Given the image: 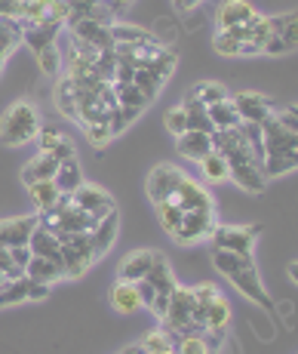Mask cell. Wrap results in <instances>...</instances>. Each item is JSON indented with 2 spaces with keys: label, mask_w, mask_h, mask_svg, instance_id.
Segmentation results:
<instances>
[{
  "label": "cell",
  "mask_w": 298,
  "mask_h": 354,
  "mask_svg": "<svg viewBox=\"0 0 298 354\" xmlns=\"http://www.w3.org/2000/svg\"><path fill=\"white\" fill-rule=\"evenodd\" d=\"M151 259H154V250H135V253H130L120 262L117 268V281H141V277L148 274V268H151Z\"/></svg>",
  "instance_id": "obj_19"
},
{
  "label": "cell",
  "mask_w": 298,
  "mask_h": 354,
  "mask_svg": "<svg viewBox=\"0 0 298 354\" xmlns=\"http://www.w3.org/2000/svg\"><path fill=\"white\" fill-rule=\"evenodd\" d=\"M117 225H120V219H117V209L114 213H108V216H101L99 219V225L90 231V237H92V253H96V259H101L108 253V250L117 243Z\"/></svg>",
  "instance_id": "obj_12"
},
{
  "label": "cell",
  "mask_w": 298,
  "mask_h": 354,
  "mask_svg": "<svg viewBox=\"0 0 298 354\" xmlns=\"http://www.w3.org/2000/svg\"><path fill=\"white\" fill-rule=\"evenodd\" d=\"M188 99H197L200 105H219V102L231 99V93H228L225 84H219V80H200V84L191 86V93H188Z\"/></svg>",
  "instance_id": "obj_23"
},
{
  "label": "cell",
  "mask_w": 298,
  "mask_h": 354,
  "mask_svg": "<svg viewBox=\"0 0 298 354\" xmlns=\"http://www.w3.org/2000/svg\"><path fill=\"white\" fill-rule=\"evenodd\" d=\"M59 139H62V133H59V129H52V127L40 129V133H37V145H40V154H46V151H50V148L56 145Z\"/></svg>",
  "instance_id": "obj_46"
},
{
  "label": "cell",
  "mask_w": 298,
  "mask_h": 354,
  "mask_svg": "<svg viewBox=\"0 0 298 354\" xmlns=\"http://www.w3.org/2000/svg\"><path fill=\"white\" fill-rule=\"evenodd\" d=\"M160 354H175V348H166V351H160Z\"/></svg>",
  "instance_id": "obj_56"
},
{
  "label": "cell",
  "mask_w": 298,
  "mask_h": 354,
  "mask_svg": "<svg viewBox=\"0 0 298 354\" xmlns=\"http://www.w3.org/2000/svg\"><path fill=\"white\" fill-rule=\"evenodd\" d=\"M56 108H59V114L68 120H77V96H74V84H71V77H59V84H56Z\"/></svg>",
  "instance_id": "obj_25"
},
{
  "label": "cell",
  "mask_w": 298,
  "mask_h": 354,
  "mask_svg": "<svg viewBox=\"0 0 298 354\" xmlns=\"http://www.w3.org/2000/svg\"><path fill=\"white\" fill-rule=\"evenodd\" d=\"M132 84L141 90V96H145L148 102H154L160 96V90H163V80L157 77V74L151 71V68H135L132 74Z\"/></svg>",
  "instance_id": "obj_31"
},
{
  "label": "cell",
  "mask_w": 298,
  "mask_h": 354,
  "mask_svg": "<svg viewBox=\"0 0 298 354\" xmlns=\"http://www.w3.org/2000/svg\"><path fill=\"white\" fill-rule=\"evenodd\" d=\"M6 250H10L12 265H19V268L25 271V265H28V259H31V250L28 247H6Z\"/></svg>",
  "instance_id": "obj_50"
},
{
  "label": "cell",
  "mask_w": 298,
  "mask_h": 354,
  "mask_svg": "<svg viewBox=\"0 0 298 354\" xmlns=\"http://www.w3.org/2000/svg\"><path fill=\"white\" fill-rule=\"evenodd\" d=\"M28 194H31V203L37 207V213H40V209H50L62 192L56 188V182L52 179H40V182H31L28 185Z\"/></svg>",
  "instance_id": "obj_28"
},
{
  "label": "cell",
  "mask_w": 298,
  "mask_h": 354,
  "mask_svg": "<svg viewBox=\"0 0 298 354\" xmlns=\"http://www.w3.org/2000/svg\"><path fill=\"white\" fill-rule=\"evenodd\" d=\"M37 228V216H19L3 222V247H28L31 231Z\"/></svg>",
  "instance_id": "obj_20"
},
{
  "label": "cell",
  "mask_w": 298,
  "mask_h": 354,
  "mask_svg": "<svg viewBox=\"0 0 298 354\" xmlns=\"http://www.w3.org/2000/svg\"><path fill=\"white\" fill-rule=\"evenodd\" d=\"M101 3H105V6H108V10H111V12H114V16H120V12H123V10H126V6H130V3H132V0H101Z\"/></svg>",
  "instance_id": "obj_52"
},
{
  "label": "cell",
  "mask_w": 298,
  "mask_h": 354,
  "mask_svg": "<svg viewBox=\"0 0 298 354\" xmlns=\"http://www.w3.org/2000/svg\"><path fill=\"white\" fill-rule=\"evenodd\" d=\"M139 345H141V351H145V354H160V351L172 348V342H169V336L163 330H151Z\"/></svg>",
  "instance_id": "obj_39"
},
{
  "label": "cell",
  "mask_w": 298,
  "mask_h": 354,
  "mask_svg": "<svg viewBox=\"0 0 298 354\" xmlns=\"http://www.w3.org/2000/svg\"><path fill=\"white\" fill-rule=\"evenodd\" d=\"M34 56H37V65L46 77H59V71H62V56H59L56 44L46 46V50H40V53H34Z\"/></svg>",
  "instance_id": "obj_36"
},
{
  "label": "cell",
  "mask_w": 298,
  "mask_h": 354,
  "mask_svg": "<svg viewBox=\"0 0 298 354\" xmlns=\"http://www.w3.org/2000/svg\"><path fill=\"white\" fill-rule=\"evenodd\" d=\"M68 28H71V37L74 40H83V44H90V46H96V50H114V40H111V34H108L105 25H99V22H92V19H68Z\"/></svg>",
  "instance_id": "obj_8"
},
{
  "label": "cell",
  "mask_w": 298,
  "mask_h": 354,
  "mask_svg": "<svg viewBox=\"0 0 298 354\" xmlns=\"http://www.w3.org/2000/svg\"><path fill=\"white\" fill-rule=\"evenodd\" d=\"M59 22H43V25H22V44H28L34 53L46 50L59 40Z\"/></svg>",
  "instance_id": "obj_18"
},
{
  "label": "cell",
  "mask_w": 298,
  "mask_h": 354,
  "mask_svg": "<svg viewBox=\"0 0 298 354\" xmlns=\"http://www.w3.org/2000/svg\"><path fill=\"white\" fill-rule=\"evenodd\" d=\"M277 120H280L286 129H292V133H298V111H295V105H289L286 111H280V114H274Z\"/></svg>",
  "instance_id": "obj_48"
},
{
  "label": "cell",
  "mask_w": 298,
  "mask_h": 354,
  "mask_svg": "<svg viewBox=\"0 0 298 354\" xmlns=\"http://www.w3.org/2000/svg\"><path fill=\"white\" fill-rule=\"evenodd\" d=\"M228 179L237 182L246 194H261L268 185L265 173H261V163L255 160H243V163H228Z\"/></svg>",
  "instance_id": "obj_9"
},
{
  "label": "cell",
  "mask_w": 298,
  "mask_h": 354,
  "mask_svg": "<svg viewBox=\"0 0 298 354\" xmlns=\"http://www.w3.org/2000/svg\"><path fill=\"white\" fill-rule=\"evenodd\" d=\"M231 105H234L237 118H240V124H265L270 114H274L270 102L261 93H252V90L231 96Z\"/></svg>",
  "instance_id": "obj_6"
},
{
  "label": "cell",
  "mask_w": 298,
  "mask_h": 354,
  "mask_svg": "<svg viewBox=\"0 0 298 354\" xmlns=\"http://www.w3.org/2000/svg\"><path fill=\"white\" fill-rule=\"evenodd\" d=\"M145 281L151 283L157 292H172L175 287H179V281H175V274H172V265L166 262V256L163 253H157L154 250V259H151V268H148V274H145Z\"/></svg>",
  "instance_id": "obj_13"
},
{
  "label": "cell",
  "mask_w": 298,
  "mask_h": 354,
  "mask_svg": "<svg viewBox=\"0 0 298 354\" xmlns=\"http://www.w3.org/2000/svg\"><path fill=\"white\" fill-rule=\"evenodd\" d=\"M52 182H56V188L62 194H74L80 185H83V169H80V160L71 158L65 163H59L56 176H52Z\"/></svg>",
  "instance_id": "obj_21"
},
{
  "label": "cell",
  "mask_w": 298,
  "mask_h": 354,
  "mask_svg": "<svg viewBox=\"0 0 298 354\" xmlns=\"http://www.w3.org/2000/svg\"><path fill=\"white\" fill-rule=\"evenodd\" d=\"M172 3H175V10L179 12H191L194 6H200V0H172Z\"/></svg>",
  "instance_id": "obj_53"
},
{
  "label": "cell",
  "mask_w": 298,
  "mask_h": 354,
  "mask_svg": "<svg viewBox=\"0 0 298 354\" xmlns=\"http://www.w3.org/2000/svg\"><path fill=\"white\" fill-rule=\"evenodd\" d=\"M212 265H215V271H219V274L231 277V274H237L240 268H249V265H255V259H252V256L225 253V250H215V253H212Z\"/></svg>",
  "instance_id": "obj_27"
},
{
  "label": "cell",
  "mask_w": 298,
  "mask_h": 354,
  "mask_svg": "<svg viewBox=\"0 0 298 354\" xmlns=\"http://www.w3.org/2000/svg\"><path fill=\"white\" fill-rule=\"evenodd\" d=\"M169 201H172L181 213H206V209H212V194H209L197 179H191V176H181L179 188H175V194L169 197Z\"/></svg>",
  "instance_id": "obj_4"
},
{
  "label": "cell",
  "mask_w": 298,
  "mask_h": 354,
  "mask_svg": "<svg viewBox=\"0 0 298 354\" xmlns=\"http://www.w3.org/2000/svg\"><path fill=\"white\" fill-rule=\"evenodd\" d=\"M181 169L172 167V163H160V167L151 169V176H148L145 182V192L151 197V203H160V201H169V197L175 194V188H179L181 182Z\"/></svg>",
  "instance_id": "obj_5"
},
{
  "label": "cell",
  "mask_w": 298,
  "mask_h": 354,
  "mask_svg": "<svg viewBox=\"0 0 298 354\" xmlns=\"http://www.w3.org/2000/svg\"><path fill=\"white\" fill-rule=\"evenodd\" d=\"M255 16H259V12H255V6L249 3V0H228V3H221L219 12H215V25H219V31H225V28H237V25L252 22Z\"/></svg>",
  "instance_id": "obj_11"
},
{
  "label": "cell",
  "mask_w": 298,
  "mask_h": 354,
  "mask_svg": "<svg viewBox=\"0 0 298 354\" xmlns=\"http://www.w3.org/2000/svg\"><path fill=\"white\" fill-rule=\"evenodd\" d=\"M280 315H283V321L292 324V305H280Z\"/></svg>",
  "instance_id": "obj_54"
},
{
  "label": "cell",
  "mask_w": 298,
  "mask_h": 354,
  "mask_svg": "<svg viewBox=\"0 0 298 354\" xmlns=\"http://www.w3.org/2000/svg\"><path fill=\"white\" fill-rule=\"evenodd\" d=\"M71 201H74V207L77 209H83V213H90V216H96V219H101V216H108V213H114V197L105 192V188H99V185H80L77 192L71 194Z\"/></svg>",
  "instance_id": "obj_7"
},
{
  "label": "cell",
  "mask_w": 298,
  "mask_h": 354,
  "mask_svg": "<svg viewBox=\"0 0 298 354\" xmlns=\"http://www.w3.org/2000/svg\"><path fill=\"white\" fill-rule=\"evenodd\" d=\"M56 169H59V163L50 158V154H37L31 163H25V169H22V182H25V188L31 185V182H40V179H52L56 176Z\"/></svg>",
  "instance_id": "obj_24"
},
{
  "label": "cell",
  "mask_w": 298,
  "mask_h": 354,
  "mask_svg": "<svg viewBox=\"0 0 298 354\" xmlns=\"http://www.w3.org/2000/svg\"><path fill=\"white\" fill-rule=\"evenodd\" d=\"M135 290H139V299H141V308H148V305L154 302V296H157V290L151 287V283L141 277V281H135Z\"/></svg>",
  "instance_id": "obj_47"
},
{
  "label": "cell",
  "mask_w": 298,
  "mask_h": 354,
  "mask_svg": "<svg viewBox=\"0 0 298 354\" xmlns=\"http://www.w3.org/2000/svg\"><path fill=\"white\" fill-rule=\"evenodd\" d=\"M268 37H270V25L265 16H255L252 22H246V44H255L261 50Z\"/></svg>",
  "instance_id": "obj_37"
},
{
  "label": "cell",
  "mask_w": 298,
  "mask_h": 354,
  "mask_svg": "<svg viewBox=\"0 0 298 354\" xmlns=\"http://www.w3.org/2000/svg\"><path fill=\"white\" fill-rule=\"evenodd\" d=\"M114 86V96H117L120 108H132V111H145L151 102L141 96V90L135 84H111Z\"/></svg>",
  "instance_id": "obj_30"
},
{
  "label": "cell",
  "mask_w": 298,
  "mask_h": 354,
  "mask_svg": "<svg viewBox=\"0 0 298 354\" xmlns=\"http://www.w3.org/2000/svg\"><path fill=\"white\" fill-rule=\"evenodd\" d=\"M163 124H166V129L175 136V139H179L181 133H188V114H185V108H181V105L169 108L166 118H163Z\"/></svg>",
  "instance_id": "obj_40"
},
{
  "label": "cell",
  "mask_w": 298,
  "mask_h": 354,
  "mask_svg": "<svg viewBox=\"0 0 298 354\" xmlns=\"http://www.w3.org/2000/svg\"><path fill=\"white\" fill-rule=\"evenodd\" d=\"M175 354H212L209 345L203 342V333H191V336H175L172 339Z\"/></svg>",
  "instance_id": "obj_35"
},
{
  "label": "cell",
  "mask_w": 298,
  "mask_h": 354,
  "mask_svg": "<svg viewBox=\"0 0 298 354\" xmlns=\"http://www.w3.org/2000/svg\"><path fill=\"white\" fill-rule=\"evenodd\" d=\"M200 173L206 182H212V185H221V182H228V160L221 158L219 151H209L206 158L200 160Z\"/></svg>",
  "instance_id": "obj_29"
},
{
  "label": "cell",
  "mask_w": 298,
  "mask_h": 354,
  "mask_svg": "<svg viewBox=\"0 0 298 354\" xmlns=\"http://www.w3.org/2000/svg\"><path fill=\"white\" fill-rule=\"evenodd\" d=\"M83 136H86V142H90L92 148H108V142L114 139L111 133H108V127L105 124H90V127H83Z\"/></svg>",
  "instance_id": "obj_41"
},
{
  "label": "cell",
  "mask_w": 298,
  "mask_h": 354,
  "mask_svg": "<svg viewBox=\"0 0 298 354\" xmlns=\"http://www.w3.org/2000/svg\"><path fill=\"white\" fill-rule=\"evenodd\" d=\"M231 317H234V311H231V302H228L225 296H215L212 302L206 305V330H212V333H225L228 330V324H231Z\"/></svg>",
  "instance_id": "obj_22"
},
{
  "label": "cell",
  "mask_w": 298,
  "mask_h": 354,
  "mask_svg": "<svg viewBox=\"0 0 298 354\" xmlns=\"http://www.w3.org/2000/svg\"><path fill=\"white\" fill-rule=\"evenodd\" d=\"M154 209H157V219H160V225H163L169 234H175L179 231V225H181V209L175 207L172 201H160V203H154Z\"/></svg>",
  "instance_id": "obj_34"
},
{
  "label": "cell",
  "mask_w": 298,
  "mask_h": 354,
  "mask_svg": "<svg viewBox=\"0 0 298 354\" xmlns=\"http://www.w3.org/2000/svg\"><path fill=\"white\" fill-rule=\"evenodd\" d=\"M28 250H31V256H43L62 265V243H59V237L50 228H40V225L34 228L28 237Z\"/></svg>",
  "instance_id": "obj_14"
},
{
  "label": "cell",
  "mask_w": 298,
  "mask_h": 354,
  "mask_svg": "<svg viewBox=\"0 0 298 354\" xmlns=\"http://www.w3.org/2000/svg\"><path fill=\"white\" fill-rule=\"evenodd\" d=\"M212 231H215V213L206 209V213H185L179 231L169 237H172L175 243H181V247H191V243H200V241H206V237H212Z\"/></svg>",
  "instance_id": "obj_3"
},
{
  "label": "cell",
  "mask_w": 298,
  "mask_h": 354,
  "mask_svg": "<svg viewBox=\"0 0 298 354\" xmlns=\"http://www.w3.org/2000/svg\"><path fill=\"white\" fill-rule=\"evenodd\" d=\"M50 296V283H37V281H28V299L25 302H40V299Z\"/></svg>",
  "instance_id": "obj_49"
},
{
  "label": "cell",
  "mask_w": 298,
  "mask_h": 354,
  "mask_svg": "<svg viewBox=\"0 0 298 354\" xmlns=\"http://www.w3.org/2000/svg\"><path fill=\"white\" fill-rule=\"evenodd\" d=\"M37 133H40V118L31 102L19 99L0 114V145L6 148L28 145V142L37 139Z\"/></svg>",
  "instance_id": "obj_1"
},
{
  "label": "cell",
  "mask_w": 298,
  "mask_h": 354,
  "mask_svg": "<svg viewBox=\"0 0 298 354\" xmlns=\"http://www.w3.org/2000/svg\"><path fill=\"white\" fill-rule=\"evenodd\" d=\"M25 277L28 281H37V283H56V281H65V271L59 262L52 259H43V256H31L28 265H25Z\"/></svg>",
  "instance_id": "obj_15"
},
{
  "label": "cell",
  "mask_w": 298,
  "mask_h": 354,
  "mask_svg": "<svg viewBox=\"0 0 298 354\" xmlns=\"http://www.w3.org/2000/svg\"><path fill=\"white\" fill-rule=\"evenodd\" d=\"M108 299H111V308L117 311V315H135V311L141 308V299H139V290H135V283L130 281H117L108 292Z\"/></svg>",
  "instance_id": "obj_16"
},
{
  "label": "cell",
  "mask_w": 298,
  "mask_h": 354,
  "mask_svg": "<svg viewBox=\"0 0 298 354\" xmlns=\"http://www.w3.org/2000/svg\"><path fill=\"white\" fill-rule=\"evenodd\" d=\"M175 148H179L181 158L200 163L212 151V142H209V133H194V129H188V133H181L179 139H175Z\"/></svg>",
  "instance_id": "obj_17"
},
{
  "label": "cell",
  "mask_w": 298,
  "mask_h": 354,
  "mask_svg": "<svg viewBox=\"0 0 298 354\" xmlns=\"http://www.w3.org/2000/svg\"><path fill=\"white\" fill-rule=\"evenodd\" d=\"M259 241V225H215L212 247L237 256H252V247Z\"/></svg>",
  "instance_id": "obj_2"
},
{
  "label": "cell",
  "mask_w": 298,
  "mask_h": 354,
  "mask_svg": "<svg viewBox=\"0 0 298 354\" xmlns=\"http://www.w3.org/2000/svg\"><path fill=\"white\" fill-rule=\"evenodd\" d=\"M298 158H280V154H265V160H261V173H265V179H277V176H286L295 169Z\"/></svg>",
  "instance_id": "obj_33"
},
{
  "label": "cell",
  "mask_w": 298,
  "mask_h": 354,
  "mask_svg": "<svg viewBox=\"0 0 298 354\" xmlns=\"http://www.w3.org/2000/svg\"><path fill=\"white\" fill-rule=\"evenodd\" d=\"M228 281H231L234 290H240V296H246L249 302H255V305H268L270 302L268 290H265V283H261L259 268H255V265H249V268H240L237 274L228 277Z\"/></svg>",
  "instance_id": "obj_10"
},
{
  "label": "cell",
  "mask_w": 298,
  "mask_h": 354,
  "mask_svg": "<svg viewBox=\"0 0 298 354\" xmlns=\"http://www.w3.org/2000/svg\"><path fill=\"white\" fill-rule=\"evenodd\" d=\"M191 292H194V302L197 305H209L219 296V287H215V283H200V287H191Z\"/></svg>",
  "instance_id": "obj_45"
},
{
  "label": "cell",
  "mask_w": 298,
  "mask_h": 354,
  "mask_svg": "<svg viewBox=\"0 0 298 354\" xmlns=\"http://www.w3.org/2000/svg\"><path fill=\"white\" fill-rule=\"evenodd\" d=\"M166 308H169V296H166V292H157V296H154V302L148 305V311H154L157 317H163Z\"/></svg>",
  "instance_id": "obj_51"
},
{
  "label": "cell",
  "mask_w": 298,
  "mask_h": 354,
  "mask_svg": "<svg viewBox=\"0 0 298 354\" xmlns=\"http://www.w3.org/2000/svg\"><path fill=\"white\" fill-rule=\"evenodd\" d=\"M108 34H111L114 44H126V46H132V44H151V40H160V37H154V34H148V31L135 28V25H123V22H114L111 28H108Z\"/></svg>",
  "instance_id": "obj_26"
},
{
  "label": "cell",
  "mask_w": 298,
  "mask_h": 354,
  "mask_svg": "<svg viewBox=\"0 0 298 354\" xmlns=\"http://www.w3.org/2000/svg\"><path fill=\"white\" fill-rule=\"evenodd\" d=\"M206 114H209V120H212V129H231V127L240 124V118H237L231 99L219 102V105H209Z\"/></svg>",
  "instance_id": "obj_32"
},
{
  "label": "cell",
  "mask_w": 298,
  "mask_h": 354,
  "mask_svg": "<svg viewBox=\"0 0 298 354\" xmlns=\"http://www.w3.org/2000/svg\"><path fill=\"white\" fill-rule=\"evenodd\" d=\"M188 114V129L194 133H212V120H209L206 108H197V111H185Z\"/></svg>",
  "instance_id": "obj_43"
},
{
  "label": "cell",
  "mask_w": 298,
  "mask_h": 354,
  "mask_svg": "<svg viewBox=\"0 0 298 354\" xmlns=\"http://www.w3.org/2000/svg\"><path fill=\"white\" fill-rule=\"evenodd\" d=\"M295 271H298V265H295V262H292V265H289V281H292V283H295V281H298V277H295Z\"/></svg>",
  "instance_id": "obj_55"
},
{
  "label": "cell",
  "mask_w": 298,
  "mask_h": 354,
  "mask_svg": "<svg viewBox=\"0 0 298 354\" xmlns=\"http://www.w3.org/2000/svg\"><path fill=\"white\" fill-rule=\"evenodd\" d=\"M261 53H265V56H292V46L286 44V40L283 37H277V34H270V37L265 40V46H261Z\"/></svg>",
  "instance_id": "obj_44"
},
{
  "label": "cell",
  "mask_w": 298,
  "mask_h": 354,
  "mask_svg": "<svg viewBox=\"0 0 298 354\" xmlns=\"http://www.w3.org/2000/svg\"><path fill=\"white\" fill-rule=\"evenodd\" d=\"M240 46H243L240 40L231 37V34H228V31H219V34H215V37H212V50L219 53V56H228V59L240 56Z\"/></svg>",
  "instance_id": "obj_38"
},
{
  "label": "cell",
  "mask_w": 298,
  "mask_h": 354,
  "mask_svg": "<svg viewBox=\"0 0 298 354\" xmlns=\"http://www.w3.org/2000/svg\"><path fill=\"white\" fill-rule=\"evenodd\" d=\"M46 154H50V158L56 160V163H65V160L77 158V151H74V142L68 139V136H62V139H59L56 145H52V148H50V151H46Z\"/></svg>",
  "instance_id": "obj_42"
}]
</instances>
